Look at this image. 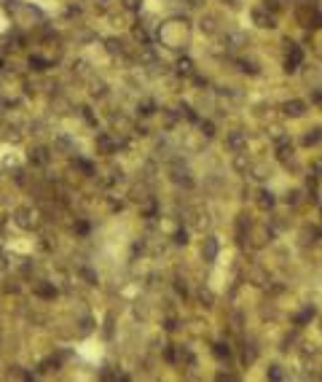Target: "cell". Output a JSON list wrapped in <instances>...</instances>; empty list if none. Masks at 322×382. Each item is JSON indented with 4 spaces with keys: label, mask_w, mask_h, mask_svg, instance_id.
Returning <instances> with one entry per match:
<instances>
[{
    "label": "cell",
    "mask_w": 322,
    "mask_h": 382,
    "mask_svg": "<svg viewBox=\"0 0 322 382\" xmlns=\"http://www.w3.org/2000/svg\"><path fill=\"white\" fill-rule=\"evenodd\" d=\"M287 113H293V116H298V113H301V105H298V102H293V105H287Z\"/></svg>",
    "instance_id": "1"
}]
</instances>
